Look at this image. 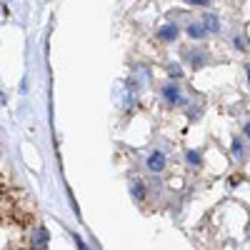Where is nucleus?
<instances>
[{
    "label": "nucleus",
    "mask_w": 250,
    "mask_h": 250,
    "mask_svg": "<svg viewBox=\"0 0 250 250\" xmlns=\"http://www.w3.org/2000/svg\"><path fill=\"white\" fill-rule=\"evenodd\" d=\"M145 165H148L150 173H163L165 170V153L163 150H153L148 155V160H145Z\"/></svg>",
    "instance_id": "1"
},
{
    "label": "nucleus",
    "mask_w": 250,
    "mask_h": 250,
    "mask_svg": "<svg viewBox=\"0 0 250 250\" xmlns=\"http://www.w3.org/2000/svg\"><path fill=\"white\" fill-rule=\"evenodd\" d=\"M163 98L170 103V105H175V103H180L183 100V95H180V88L175 85V83H165L163 85Z\"/></svg>",
    "instance_id": "2"
},
{
    "label": "nucleus",
    "mask_w": 250,
    "mask_h": 250,
    "mask_svg": "<svg viewBox=\"0 0 250 250\" xmlns=\"http://www.w3.org/2000/svg\"><path fill=\"white\" fill-rule=\"evenodd\" d=\"M185 60L190 62L193 68H203L205 62H208V53L200 50V48H198V50H188V53H185Z\"/></svg>",
    "instance_id": "3"
},
{
    "label": "nucleus",
    "mask_w": 250,
    "mask_h": 250,
    "mask_svg": "<svg viewBox=\"0 0 250 250\" xmlns=\"http://www.w3.org/2000/svg\"><path fill=\"white\" fill-rule=\"evenodd\" d=\"M178 33H180V30H178V25H175V23H168V25H163V28L158 30V38H160V40H165V43H170V40H175V38H178Z\"/></svg>",
    "instance_id": "4"
},
{
    "label": "nucleus",
    "mask_w": 250,
    "mask_h": 250,
    "mask_svg": "<svg viewBox=\"0 0 250 250\" xmlns=\"http://www.w3.org/2000/svg\"><path fill=\"white\" fill-rule=\"evenodd\" d=\"M33 243L38 250H45V243H48V233H45V228H35V235H33Z\"/></svg>",
    "instance_id": "5"
},
{
    "label": "nucleus",
    "mask_w": 250,
    "mask_h": 250,
    "mask_svg": "<svg viewBox=\"0 0 250 250\" xmlns=\"http://www.w3.org/2000/svg\"><path fill=\"white\" fill-rule=\"evenodd\" d=\"M205 23H208V25H205L208 33H218V30H220V20H218L215 15H210V13L205 15Z\"/></svg>",
    "instance_id": "6"
},
{
    "label": "nucleus",
    "mask_w": 250,
    "mask_h": 250,
    "mask_svg": "<svg viewBox=\"0 0 250 250\" xmlns=\"http://www.w3.org/2000/svg\"><path fill=\"white\" fill-rule=\"evenodd\" d=\"M205 33H208V30H205V28H203L200 23H193V25H188V35H190V38H198V40H200V38H205Z\"/></svg>",
    "instance_id": "7"
},
{
    "label": "nucleus",
    "mask_w": 250,
    "mask_h": 250,
    "mask_svg": "<svg viewBox=\"0 0 250 250\" xmlns=\"http://www.w3.org/2000/svg\"><path fill=\"white\" fill-rule=\"evenodd\" d=\"M130 193H133L138 200H143V198H145V188H143V183H140V180H133V183H130Z\"/></svg>",
    "instance_id": "8"
},
{
    "label": "nucleus",
    "mask_w": 250,
    "mask_h": 250,
    "mask_svg": "<svg viewBox=\"0 0 250 250\" xmlns=\"http://www.w3.org/2000/svg\"><path fill=\"white\" fill-rule=\"evenodd\" d=\"M185 160H188V165H193V168H198V165L203 163L200 153H195V150H188V153H185Z\"/></svg>",
    "instance_id": "9"
},
{
    "label": "nucleus",
    "mask_w": 250,
    "mask_h": 250,
    "mask_svg": "<svg viewBox=\"0 0 250 250\" xmlns=\"http://www.w3.org/2000/svg\"><path fill=\"white\" fill-rule=\"evenodd\" d=\"M128 103H130V98H128V93H125V88L120 85L118 88V105L120 108H128Z\"/></svg>",
    "instance_id": "10"
},
{
    "label": "nucleus",
    "mask_w": 250,
    "mask_h": 250,
    "mask_svg": "<svg viewBox=\"0 0 250 250\" xmlns=\"http://www.w3.org/2000/svg\"><path fill=\"white\" fill-rule=\"evenodd\" d=\"M230 150H233V155H235L238 160H243V143H240L238 138L233 140V148H230Z\"/></svg>",
    "instance_id": "11"
},
{
    "label": "nucleus",
    "mask_w": 250,
    "mask_h": 250,
    "mask_svg": "<svg viewBox=\"0 0 250 250\" xmlns=\"http://www.w3.org/2000/svg\"><path fill=\"white\" fill-rule=\"evenodd\" d=\"M168 73H170L173 78H180V75H183V70L178 68V62H170V65H168Z\"/></svg>",
    "instance_id": "12"
},
{
    "label": "nucleus",
    "mask_w": 250,
    "mask_h": 250,
    "mask_svg": "<svg viewBox=\"0 0 250 250\" xmlns=\"http://www.w3.org/2000/svg\"><path fill=\"white\" fill-rule=\"evenodd\" d=\"M245 135L250 138V123H245Z\"/></svg>",
    "instance_id": "13"
},
{
    "label": "nucleus",
    "mask_w": 250,
    "mask_h": 250,
    "mask_svg": "<svg viewBox=\"0 0 250 250\" xmlns=\"http://www.w3.org/2000/svg\"><path fill=\"white\" fill-rule=\"evenodd\" d=\"M248 80H250V65H248Z\"/></svg>",
    "instance_id": "14"
}]
</instances>
